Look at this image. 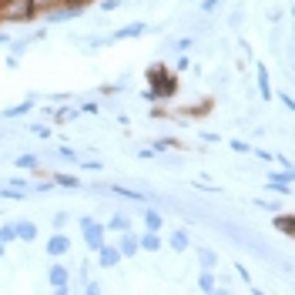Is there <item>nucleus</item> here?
<instances>
[{
    "instance_id": "nucleus-7",
    "label": "nucleus",
    "mask_w": 295,
    "mask_h": 295,
    "mask_svg": "<svg viewBox=\"0 0 295 295\" xmlns=\"http://www.w3.org/2000/svg\"><path fill=\"white\" fill-rule=\"evenodd\" d=\"M258 84H262V94L272 98V91H268V74H265V70H258Z\"/></svg>"
},
{
    "instance_id": "nucleus-4",
    "label": "nucleus",
    "mask_w": 295,
    "mask_h": 295,
    "mask_svg": "<svg viewBox=\"0 0 295 295\" xmlns=\"http://www.w3.org/2000/svg\"><path fill=\"white\" fill-rule=\"evenodd\" d=\"M118 258H121V252H118V248H108V245H101V258H98L101 265H114Z\"/></svg>"
},
{
    "instance_id": "nucleus-13",
    "label": "nucleus",
    "mask_w": 295,
    "mask_h": 295,
    "mask_svg": "<svg viewBox=\"0 0 295 295\" xmlns=\"http://www.w3.org/2000/svg\"><path fill=\"white\" fill-rule=\"evenodd\" d=\"M171 245H174V248H184V245H188V238H184L182 232H178V235H174V238H171Z\"/></svg>"
},
{
    "instance_id": "nucleus-11",
    "label": "nucleus",
    "mask_w": 295,
    "mask_h": 295,
    "mask_svg": "<svg viewBox=\"0 0 295 295\" xmlns=\"http://www.w3.org/2000/svg\"><path fill=\"white\" fill-rule=\"evenodd\" d=\"M202 288L204 292H212V288H215V278H212V275H202Z\"/></svg>"
},
{
    "instance_id": "nucleus-14",
    "label": "nucleus",
    "mask_w": 295,
    "mask_h": 295,
    "mask_svg": "<svg viewBox=\"0 0 295 295\" xmlns=\"http://www.w3.org/2000/svg\"><path fill=\"white\" fill-rule=\"evenodd\" d=\"M34 164H37L34 154H24V158H20V168H34Z\"/></svg>"
},
{
    "instance_id": "nucleus-9",
    "label": "nucleus",
    "mask_w": 295,
    "mask_h": 295,
    "mask_svg": "<svg viewBox=\"0 0 295 295\" xmlns=\"http://www.w3.org/2000/svg\"><path fill=\"white\" fill-rule=\"evenodd\" d=\"M34 10H44V7H54V4H64V0H30Z\"/></svg>"
},
{
    "instance_id": "nucleus-2",
    "label": "nucleus",
    "mask_w": 295,
    "mask_h": 295,
    "mask_svg": "<svg viewBox=\"0 0 295 295\" xmlns=\"http://www.w3.org/2000/svg\"><path fill=\"white\" fill-rule=\"evenodd\" d=\"M68 248H70V242L64 238V235H54V238L47 242V252H50V255H64Z\"/></svg>"
},
{
    "instance_id": "nucleus-10",
    "label": "nucleus",
    "mask_w": 295,
    "mask_h": 295,
    "mask_svg": "<svg viewBox=\"0 0 295 295\" xmlns=\"http://www.w3.org/2000/svg\"><path fill=\"white\" fill-rule=\"evenodd\" d=\"M17 232H14V225H7V228H0V242H10Z\"/></svg>"
},
{
    "instance_id": "nucleus-3",
    "label": "nucleus",
    "mask_w": 295,
    "mask_h": 295,
    "mask_svg": "<svg viewBox=\"0 0 295 295\" xmlns=\"http://www.w3.org/2000/svg\"><path fill=\"white\" fill-rule=\"evenodd\" d=\"M50 285H54L57 292H64V288H68V272H64L60 265H57V268H50Z\"/></svg>"
},
{
    "instance_id": "nucleus-1",
    "label": "nucleus",
    "mask_w": 295,
    "mask_h": 295,
    "mask_svg": "<svg viewBox=\"0 0 295 295\" xmlns=\"http://www.w3.org/2000/svg\"><path fill=\"white\" fill-rule=\"evenodd\" d=\"M34 14L30 0H4L0 4V20H27Z\"/></svg>"
},
{
    "instance_id": "nucleus-8",
    "label": "nucleus",
    "mask_w": 295,
    "mask_h": 295,
    "mask_svg": "<svg viewBox=\"0 0 295 295\" xmlns=\"http://www.w3.org/2000/svg\"><path fill=\"white\" fill-rule=\"evenodd\" d=\"M138 248V242H134V235H128L124 242H121V252H128V255H131V252Z\"/></svg>"
},
{
    "instance_id": "nucleus-6",
    "label": "nucleus",
    "mask_w": 295,
    "mask_h": 295,
    "mask_svg": "<svg viewBox=\"0 0 295 295\" xmlns=\"http://www.w3.org/2000/svg\"><path fill=\"white\" fill-rule=\"evenodd\" d=\"M138 34H144V24H128L124 30H118V34H114V37L121 40V37H138Z\"/></svg>"
},
{
    "instance_id": "nucleus-16",
    "label": "nucleus",
    "mask_w": 295,
    "mask_h": 295,
    "mask_svg": "<svg viewBox=\"0 0 295 295\" xmlns=\"http://www.w3.org/2000/svg\"><path fill=\"white\" fill-rule=\"evenodd\" d=\"M202 262H204V268H212V265H215V255H212V252H202Z\"/></svg>"
},
{
    "instance_id": "nucleus-5",
    "label": "nucleus",
    "mask_w": 295,
    "mask_h": 295,
    "mask_svg": "<svg viewBox=\"0 0 295 295\" xmlns=\"http://www.w3.org/2000/svg\"><path fill=\"white\" fill-rule=\"evenodd\" d=\"M14 232H17L20 238H27V242H34V238H37V225H34V222H30V225L24 222V225H17V228H14Z\"/></svg>"
},
{
    "instance_id": "nucleus-15",
    "label": "nucleus",
    "mask_w": 295,
    "mask_h": 295,
    "mask_svg": "<svg viewBox=\"0 0 295 295\" xmlns=\"http://www.w3.org/2000/svg\"><path fill=\"white\" fill-rule=\"evenodd\" d=\"M158 245H161L158 235H148V238H144V248H158Z\"/></svg>"
},
{
    "instance_id": "nucleus-17",
    "label": "nucleus",
    "mask_w": 295,
    "mask_h": 295,
    "mask_svg": "<svg viewBox=\"0 0 295 295\" xmlns=\"http://www.w3.org/2000/svg\"><path fill=\"white\" fill-rule=\"evenodd\" d=\"M148 225H151V228H161V218L154 215V212H148Z\"/></svg>"
},
{
    "instance_id": "nucleus-12",
    "label": "nucleus",
    "mask_w": 295,
    "mask_h": 295,
    "mask_svg": "<svg viewBox=\"0 0 295 295\" xmlns=\"http://www.w3.org/2000/svg\"><path fill=\"white\" fill-rule=\"evenodd\" d=\"M57 182H60V184H68V188H78V182H74L70 174H57Z\"/></svg>"
}]
</instances>
